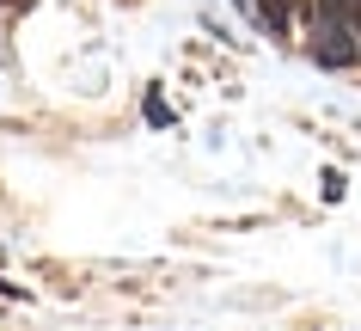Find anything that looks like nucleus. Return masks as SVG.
Returning <instances> with one entry per match:
<instances>
[{"instance_id": "obj_1", "label": "nucleus", "mask_w": 361, "mask_h": 331, "mask_svg": "<svg viewBox=\"0 0 361 331\" xmlns=\"http://www.w3.org/2000/svg\"><path fill=\"white\" fill-rule=\"evenodd\" d=\"M355 13H349V0H319V31H312V56L343 68V61L355 56Z\"/></svg>"}, {"instance_id": "obj_2", "label": "nucleus", "mask_w": 361, "mask_h": 331, "mask_svg": "<svg viewBox=\"0 0 361 331\" xmlns=\"http://www.w3.org/2000/svg\"><path fill=\"white\" fill-rule=\"evenodd\" d=\"M245 6L257 13V25H264V31H276V37L288 31V13H294V0H245Z\"/></svg>"}, {"instance_id": "obj_3", "label": "nucleus", "mask_w": 361, "mask_h": 331, "mask_svg": "<svg viewBox=\"0 0 361 331\" xmlns=\"http://www.w3.org/2000/svg\"><path fill=\"white\" fill-rule=\"evenodd\" d=\"M349 13H355V37H361V0H349Z\"/></svg>"}]
</instances>
